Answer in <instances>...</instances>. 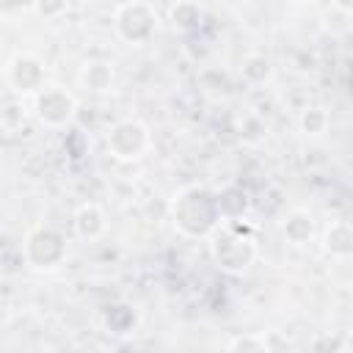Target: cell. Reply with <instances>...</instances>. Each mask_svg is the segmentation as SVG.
<instances>
[{
    "mask_svg": "<svg viewBox=\"0 0 353 353\" xmlns=\"http://www.w3.org/2000/svg\"><path fill=\"white\" fill-rule=\"evenodd\" d=\"M72 226H74V234H77V237H83V240H97V237L105 234L108 218H105V212H102L99 204L85 201V204H80V207L74 210Z\"/></svg>",
    "mask_w": 353,
    "mask_h": 353,
    "instance_id": "obj_9",
    "label": "cell"
},
{
    "mask_svg": "<svg viewBox=\"0 0 353 353\" xmlns=\"http://www.w3.org/2000/svg\"><path fill=\"white\" fill-rule=\"evenodd\" d=\"M157 22H160V14L152 3L146 0H127V3H119L113 8V30L121 41L127 44H149L157 33Z\"/></svg>",
    "mask_w": 353,
    "mask_h": 353,
    "instance_id": "obj_3",
    "label": "cell"
},
{
    "mask_svg": "<svg viewBox=\"0 0 353 353\" xmlns=\"http://www.w3.org/2000/svg\"><path fill=\"white\" fill-rule=\"evenodd\" d=\"M259 254L256 237L243 232L240 223H221L210 234V256L223 273H243Z\"/></svg>",
    "mask_w": 353,
    "mask_h": 353,
    "instance_id": "obj_2",
    "label": "cell"
},
{
    "mask_svg": "<svg viewBox=\"0 0 353 353\" xmlns=\"http://www.w3.org/2000/svg\"><path fill=\"white\" fill-rule=\"evenodd\" d=\"M320 22L331 36H347L353 28V8L347 3H328L320 8Z\"/></svg>",
    "mask_w": 353,
    "mask_h": 353,
    "instance_id": "obj_14",
    "label": "cell"
},
{
    "mask_svg": "<svg viewBox=\"0 0 353 353\" xmlns=\"http://www.w3.org/2000/svg\"><path fill=\"white\" fill-rule=\"evenodd\" d=\"M323 248H325V254H331L336 259H347L353 254V226H350V221H345V218L331 221L323 232Z\"/></svg>",
    "mask_w": 353,
    "mask_h": 353,
    "instance_id": "obj_10",
    "label": "cell"
},
{
    "mask_svg": "<svg viewBox=\"0 0 353 353\" xmlns=\"http://www.w3.org/2000/svg\"><path fill=\"white\" fill-rule=\"evenodd\" d=\"M102 323H105V331L113 334V336H127L135 331L138 325V312L130 306V303H110L105 312H102Z\"/></svg>",
    "mask_w": 353,
    "mask_h": 353,
    "instance_id": "obj_13",
    "label": "cell"
},
{
    "mask_svg": "<svg viewBox=\"0 0 353 353\" xmlns=\"http://www.w3.org/2000/svg\"><path fill=\"white\" fill-rule=\"evenodd\" d=\"M69 6L66 3H36L33 11H39L41 17H55V14H63Z\"/></svg>",
    "mask_w": 353,
    "mask_h": 353,
    "instance_id": "obj_20",
    "label": "cell"
},
{
    "mask_svg": "<svg viewBox=\"0 0 353 353\" xmlns=\"http://www.w3.org/2000/svg\"><path fill=\"white\" fill-rule=\"evenodd\" d=\"M77 85L88 94H110L116 85V69L110 61L102 58H91L80 66L77 72Z\"/></svg>",
    "mask_w": 353,
    "mask_h": 353,
    "instance_id": "obj_8",
    "label": "cell"
},
{
    "mask_svg": "<svg viewBox=\"0 0 353 353\" xmlns=\"http://www.w3.org/2000/svg\"><path fill=\"white\" fill-rule=\"evenodd\" d=\"M168 22H171L176 30L190 33V30H196V28L204 22V8H201L199 3H193V0L174 3V6L168 8Z\"/></svg>",
    "mask_w": 353,
    "mask_h": 353,
    "instance_id": "obj_15",
    "label": "cell"
},
{
    "mask_svg": "<svg viewBox=\"0 0 353 353\" xmlns=\"http://www.w3.org/2000/svg\"><path fill=\"white\" fill-rule=\"evenodd\" d=\"M342 350V336L336 334H317L312 339V353H339Z\"/></svg>",
    "mask_w": 353,
    "mask_h": 353,
    "instance_id": "obj_19",
    "label": "cell"
},
{
    "mask_svg": "<svg viewBox=\"0 0 353 353\" xmlns=\"http://www.w3.org/2000/svg\"><path fill=\"white\" fill-rule=\"evenodd\" d=\"M226 353H270V347H268V339L259 334H240L229 342Z\"/></svg>",
    "mask_w": 353,
    "mask_h": 353,
    "instance_id": "obj_18",
    "label": "cell"
},
{
    "mask_svg": "<svg viewBox=\"0 0 353 353\" xmlns=\"http://www.w3.org/2000/svg\"><path fill=\"white\" fill-rule=\"evenodd\" d=\"M317 226H314V215L309 210H290L281 218V234L292 243V245H306L314 237Z\"/></svg>",
    "mask_w": 353,
    "mask_h": 353,
    "instance_id": "obj_11",
    "label": "cell"
},
{
    "mask_svg": "<svg viewBox=\"0 0 353 353\" xmlns=\"http://www.w3.org/2000/svg\"><path fill=\"white\" fill-rule=\"evenodd\" d=\"M6 80L14 94L36 97L47 85V66L36 52H17L6 66Z\"/></svg>",
    "mask_w": 353,
    "mask_h": 353,
    "instance_id": "obj_7",
    "label": "cell"
},
{
    "mask_svg": "<svg viewBox=\"0 0 353 353\" xmlns=\"http://www.w3.org/2000/svg\"><path fill=\"white\" fill-rule=\"evenodd\" d=\"M168 218L185 237H210L223 221L215 193L207 185H185L168 201Z\"/></svg>",
    "mask_w": 353,
    "mask_h": 353,
    "instance_id": "obj_1",
    "label": "cell"
},
{
    "mask_svg": "<svg viewBox=\"0 0 353 353\" xmlns=\"http://www.w3.org/2000/svg\"><path fill=\"white\" fill-rule=\"evenodd\" d=\"M33 113H36V119L44 127L61 130V127L74 121V116H77V97L69 88H63V85H44L33 97Z\"/></svg>",
    "mask_w": 353,
    "mask_h": 353,
    "instance_id": "obj_6",
    "label": "cell"
},
{
    "mask_svg": "<svg viewBox=\"0 0 353 353\" xmlns=\"http://www.w3.org/2000/svg\"><path fill=\"white\" fill-rule=\"evenodd\" d=\"M215 201H218V212H221V221L223 223H240V218L248 212L251 201H248V193L243 188H223L215 193Z\"/></svg>",
    "mask_w": 353,
    "mask_h": 353,
    "instance_id": "obj_12",
    "label": "cell"
},
{
    "mask_svg": "<svg viewBox=\"0 0 353 353\" xmlns=\"http://www.w3.org/2000/svg\"><path fill=\"white\" fill-rule=\"evenodd\" d=\"M240 72L245 77V83L251 85H262L265 80H270L273 74V61L265 55V52H248L240 63Z\"/></svg>",
    "mask_w": 353,
    "mask_h": 353,
    "instance_id": "obj_16",
    "label": "cell"
},
{
    "mask_svg": "<svg viewBox=\"0 0 353 353\" xmlns=\"http://www.w3.org/2000/svg\"><path fill=\"white\" fill-rule=\"evenodd\" d=\"M105 146L110 152L113 160L119 163H135L141 160L149 146H152V135L149 127L138 119H121L116 124H110V130L105 132Z\"/></svg>",
    "mask_w": 353,
    "mask_h": 353,
    "instance_id": "obj_5",
    "label": "cell"
},
{
    "mask_svg": "<svg viewBox=\"0 0 353 353\" xmlns=\"http://www.w3.org/2000/svg\"><path fill=\"white\" fill-rule=\"evenodd\" d=\"M328 113H325V108H320V105H306L303 110H301V116H298V127H301V132L306 135V138H320V135H325V130H328Z\"/></svg>",
    "mask_w": 353,
    "mask_h": 353,
    "instance_id": "obj_17",
    "label": "cell"
},
{
    "mask_svg": "<svg viewBox=\"0 0 353 353\" xmlns=\"http://www.w3.org/2000/svg\"><path fill=\"white\" fill-rule=\"evenodd\" d=\"M25 262L36 270H55L66 262V237L50 223H33L22 240Z\"/></svg>",
    "mask_w": 353,
    "mask_h": 353,
    "instance_id": "obj_4",
    "label": "cell"
}]
</instances>
